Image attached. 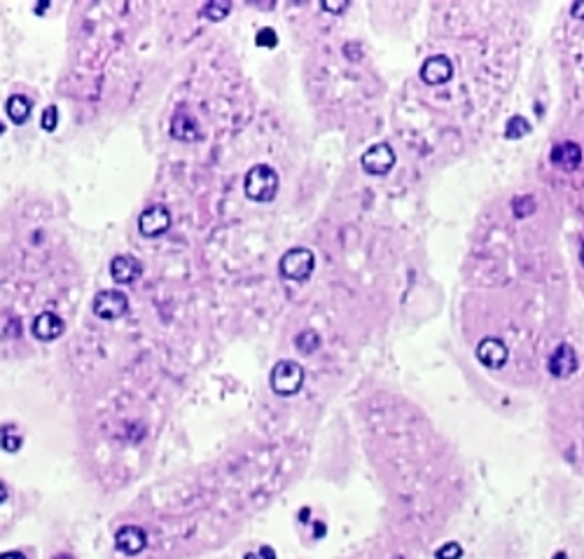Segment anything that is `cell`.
<instances>
[{"mask_svg":"<svg viewBox=\"0 0 584 559\" xmlns=\"http://www.w3.org/2000/svg\"><path fill=\"white\" fill-rule=\"evenodd\" d=\"M580 260H582V264H584V244H582V251H580Z\"/></svg>","mask_w":584,"mask_h":559,"instance_id":"obj_25","label":"cell"},{"mask_svg":"<svg viewBox=\"0 0 584 559\" xmlns=\"http://www.w3.org/2000/svg\"><path fill=\"white\" fill-rule=\"evenodd\" d=\"M63 328H66L63 321L54 314V311H43V314H38L36 321H33V335L38 339H43V342H52V339L61 337Z\"/></svg>","mask_w":584,"mask_h":559,"instance_id":"obj_11","label":"cell"},{"mask_svg":"<svg viewBox=\"0 0 584 559\" xmlns=\"http://www.w3.org/2000/svg\"><path fill=\"white\" fill-rule=\"evenodd\" d=\"M360 164L369 176H386L395 164V152L388 143H377L365 150Z\"/></svg>","mask_w":584,"mask_h":559,"instance_id":"obj_5","label":"cell"},{"mask_svg":"<svg viewBox=\"0 0 584 559\" xmlns=\"http://www.w3.org/2000/svg\"><path fill=\"white\" fill-rule=\"evenodd\" d=\"M143 274V264L140 260L131 255H117L110 262V276L115 278V283H133Z\"/></svg>","mask_w":584,"mask_h":559,"instance_id":"obj_10","label":"cell"},{"mask_svg":"<svg viewBox=\"0 0 584 559\" xmlns=\"http://www.w3.org/2000/svg\"><path fill=\"white\" fill-rule=\"evenodd\" d=\"M5 498H8V489H5V484L0 482V503H3Z\"/></svg>","mask_w":584,"mask_h":559,"instance_id":"obj_24","label":"cell"},{"mask_svg":"<svg viewBox=\"0 0 584 559\" xmlns=\"http://www.w3.org/2000/svg\"><path fill=\"white\" fill-rule=\"evenodd\" d=\"M294 347H297L299 351H304V354H313V351L320 347V337H318V332H313V330L301 332V335L294 337Z\"/></svg>","mask_w":584,"mask_h":559,"instance_id":"obj_16","label":"cell"},{"mask_svg":"<svg viewBox=\"0 0 584 559\" xmlns=\"http://www.w3.org/2000/svg\"><path fill=\"white\" fill-rule=\"evenodd\" d=\"M169 228H171V213H169L166 206H159V204L150 206V209H145L138 218L140 234L147 237V239L162 237Z\"/></svg>","mask_w":584,"mask_h":559,"instance_id":"obj_6","label":"cell"},{"mask_svg":"<svg viewBox=\"0 0 584 559\" xmlns=\"http://www.w3.org/2000/svg\"><path fill=\"white\" fill-rule=\"evenodd\" d=\"M31 98H26L24 94H15L8 98V103H5V112H8V117L12 119L15 124H24L26 119L31 115Z\"/></svg>","mask_w":584,"mask_h":559,"instance_id":"obj_14","label":"cell"},{"mask_svg":"<svg viewBox=\"0 0 584 559\" xmlns=\"http://www.w3.org/2000/svg\"><path fill=\"white\" fill-rule=\"evenodd\" d=\"M477 361L488 370H500L507 363V347L498 337H484L477 344Z\"/></svg>","mask_w":584,"mask_h":559,"instance_id":"obj_7","label":"cell"},{"mask_svg":"<svg viewBox=\"0 0 584 559\" xmlns=\"http://www.w3.org/2000/svg\"><path fill=\"white\" fill-rule=\"evenodd\" d=\"M59 124V110L57 105H47L43 117H40V126H43L45 131H54Z\"/></svg>","mask_w":584,"mask_h":559,"instance_id":"obj_19","label":"cell"},{"mask_svg":"<svg viewBox=\"0 0 584 559\" xmlns=\"http://www.w3.org/2000/svg\"><path fill=\"white\" fill-rule=\"evenodd\" d=\"M461 555H463V548L458 543H444L442 545V548L435 552V559H461Z\"/></svg>","mask_w":584,"mask_h":559,"instance_id":"obj_21","label":"cell"},{"mask_svg":"<svg viewBox=\"0 0 584 559\" xmlns=\"http://www.w3.org/2000/svg\"><path fill=\"white\" fill-rule=\"evenodd\" d=\"M454 77V64L451 59L444 54H435L430 59H426L421 66V80L430 87H437V84H444Z\"/></svg>","mask_w":584,"mask_h":559,"instance_id":"obj_8","label":"cell"},{"mask_svg":"<svg viewBox=\"0 0 584 559\" xmlns=\"http://www.w3.org/2000/svg\"><path fill=\"white\" fill-rule=\"evenodd\" d=\"M313 267H315L313 253L308 248H301V246L285 251L278 264L280 276L287 278V281H306L313 274Z\"/></svg>","mask_w":584,"mask_h":559,"instance_id":"obj_2","label":"cell"},{"mask_svg":"<svg viewBox=\"0 0 584 559\" xmlns=\"http://www.w3.org/2000/svg\"><path fill=\"white\" fill-rule=\"evenodd\" d=\"M0 134H3V126H0Z\"/></svg>","mask_w":584,"mask_h":559,"instance_id":"obj_26","label":"cell"},{"mask_svg":"<svg viewBox=\"0 0 584 559\" xmlns=\"http://www.w3.org/2000/svg\"><path fill=\"white\" fill-rule=\"evenodd\" d=\"M526 134H530V122H528V119L521 117V115L509 117L507 129H505V138H509V141H519V138H523Z\"/></svg>","mask_w":584,"mask_h":559,"instance_id":"obj_15","label":"cell"},{"mask_svg":"<svg viewBox=\"0 0 584 559\" xmlns=\"http://www.w3.org/2000/svg\"><path fill=\"white\" fill-rule=\"evenodd\" d=\"M577 365H580V361H577V354L570 344H559V347L554 349V354L549 356V372L559 379L575 375Z\"/></svg>","mask_w":584,"mask_h":559,"instance_id":"obj_9","label":"cell"},{"mask_svg":"<svg viewBox=\"0 0 584 559\" xmlns=\"http://www.w3.org/2000/svg\"><path fill=\"white\" fill-rule=\"evenodd\" d=\"M126 309H129V297L122 290H100L93 297V314L103 321H115L126 314Z\"/></svg>","mask_w":584,"mask_h":559,"instance_id":"obj_4","label":"cell"},{"mask_svg":"<svg viewBox=\"0 0 584 559\" xmlns=\"http://www.w3.org/2000/svg\"><path fill=\"white\" fill-rule=\"evenodd\" d=\"M325 12H330V15H341L346 8H348V3L346 0H341V3H334V0H323V5H320Z\"/></svg>","mask_w":584,"mask_h":559,"instance_id":"obj_22","label":"cell"},{"mask_svg":"<svg viewBox=\"0 0 584 559\" xmlns=\"http://www.w3.org/2000/svg\"><path fill=\"white\" fill-rule=\"evenodd\" d=\"M246 197L250 202L267 204L276 197L278 192V174L267 164H255L250 171L246 174Z\"/></svg>","mask_w":584,"mask_h":559,"instance_id":"obj_1","label":"cell"},{"mask_svg":"<svg viewBox=\"0 0 584 559\" xmlns=\"http://www.w3.org/2000/svg\"><path fill=\"white\" fill-rule=\"evenodd\" d=\"M552 162L559 166V169L575 171L577 166L582 164V148L577 143H573V141H563L559 145H554Z\"/></svg>","mask_w":584,"mask_h":559,"instance_id":"obj_12","label":"cell"},{"mask_svg":"<svg viewBox=\"0 0 584 559\" xmlns=\"http://www.w3.org/2000/svg\"><path fill=\"white\" fill-rule=\"evenodd\" d=\"M232 5L230 3H223V0H216V3H208L204 8V15L211 19V22H223V19L230 15Z\"/></svg>","mask_w":584,"mask_h":559,"instance_id":"obj_17","label":"cell"},{"mask_svg":"<svg viewBox=\"0 0 584 559\" xmlns=\"http://www.w3.org/2000/svg\"><path fill=\"white\" fill-rule=\"evenodd\" d=\"M304 384V370L297 361H278L271 370V389L278 396L297 394Z\"/></svg>","mask_w":584,"mask_h":559,"instance_id":"obj_3","label":"cell"},{"mask_svg":"<svg viewBox=\"0 0 584 559\" xmlns=\"http://www.w3.org/2000/svg\"><path fill=\"white\" fill-rule=\"evenodd\" d=\"M255 45L257 47H276L278 45V38H276V33H274V29H262L257 36H255Z\"/></svg>","mask_w":584,"mask_h":559,"instance_id":"obj_20","label":"cell"},{"mask_svg":"<svg viewBox=\"0 0 584 559\" xmlns=\"http://www.w3.org/2000/svg\"><path fill=\"white\" fill-rule=\"evenodd\" d=\"M171 136L178 138V141H197L199 138V129H197V119H194L190 112L178 110L171 119Z\"/></svg>","mask_w":584,"mask_h":559,"instance_id":"obj_13","label":"cell"},{"mask_svg":"<svg viewBox=\"0 0 584 559\" xmlns=\"http://www.w3.org/2000/svg\"><path fill=\"white\" fill-rule=\"evenodd\" d=\"M512 211L516 218H526L528 213L535 211V199L533 197H516L512 202Z\"/></svg>","mask_w":584,"mask_h":559,"instance_id":"obj_18","label":"cell"},{"mask_svg":"<svg viewBox=\"0 0 584 559\" xmlns=\"http://www.w3.org/2000/svg\"><path fill=\"white\" fill-rule=\"evenodd\" d=\"M570 12H573V17H575V19H582V22H584V0H577V3L573 5V10H570Z\"/></svg>","mask_w":584,"mask_h":559,"instance_id":"obj_23","label":"cell"}]
</instances>
